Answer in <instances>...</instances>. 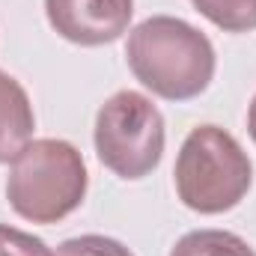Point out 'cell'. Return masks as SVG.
I'll return each instance as SVG.
<instances>
[{
  "label": "cell",
  "mask_w": 256,
  "mask_h": 256,
  "mask_svg": "<svg viewBox=\"0 0 256 256\" xmlns=\"http://www.w3.org/2000/svg\"><path fill=\"white\" fill-rule=\"evenodd\" d=\"M126 60L134 78L167 102H188L208 90L218 57L202 30L173 15L140 21L126 42Z\"/></svg>",
  "instance_id": "1"
},
{
  "label": "cell",
  "mask_w": 256,
  "mask_h": 256,
  "mask_svg": "<svg viewBox=\"0 0 256 256\" xmlns=\"http://www.w3.org/2000/svg\"><path fill=\"white\" fill-rule=\"evenodd\" d=\"M84 155L57 137L30 140L9 167L6 200L18 218L30 224H57L68 218L86 196Z\"/></svg>",
  "instance_id": "2"
},
{
  "label": "cell",
  "mask_w": 256,
  "mask_h": 256,
  "mask_svg": "<svg viewBox=\"0 0 256 256\" xmlns=\"http://www.w3.org/2000/svg\"><path fill=\"white\" fill-rule=\"evenodd\" d=\"M176 194L200 214L236 208L254 182V164L242 143L220 126H196L185 137L176 167Z\"/></svg>",
  "instance_id": "3"
},
{
  "label": "cell",
  "mask_w": 256,
  "mask_h": 256,
  "mask_svg": "<svg viewBox=\"0 0 256 256\" xmlns=\"http://www.w3.org/2000/svg\"><path fill=\"white\" fill-rule=\"evenodd\" d=\"M96 155L120 179L137 182L149 176L164 155V116L149 96L120 90L96 114Z\"/></svg>",
  "instance_id": "4"
},
{
  "label": "cell",
  "mask_w": 256,
  "mask_h": 256,
  "mask_svg": "<svg viewBox=\"0 0 256 256\" xmlns=\"http://www.w3.org/2000/svg\"><path fill=\"white\" fill-rule=\"evenodd\" d=\"M45 15L66 42L98 48L116 42L128 30L134 0H45Z\"/></svg>",
  "instance_id": "5"
},
{
  "label": "cell",
  "mask_w": 256,
  "mask_h": 256,
  "mask_svg": "<svg viewBox=\"0 0 256 256\" xmlns=\"http://www.w3.org/2000/svg\"><path fill=\"white\" fill-rule=\"evenodd\" d=\"M36 128V114L27 90L0 68V164L18 158V152L30 143Z\"/></svg>",
  "instance_id": "6"
},
{
  "label": "cell",
  "mask_w": 256,
  "mask_h": 256,
  "mask_svg": "<svg viewBox=\"0 0 256 256\" xmlns=\"http://www.w3.org/2000/svg\"><path fill=\"white\" fill-rule=\"evenodd\" d=\"M170 256H256V250L230 230H194L173 244Z\"/></svg>",
  "instance_id": "7"
},
{
  "label": "cell",
  "mask_w": 256,
  "mask_h": 256,
  "mask_svg": "<svg viewBox=\"0 0 256 256\" xmlns=\"http://www.w3.org/2000/svg\"><path fill=\"white\" fill-rule=\"evenodd\" d=\"M194 9L226 33L256 30V0H191Z\"/></svg>",
  "instance_id": "8"
},
{
  "label": "cell",
  "mask_w": 256,
  "mask_h": 256,
  "mask_svg": "<svg viewBox=\"0 0 256 256\" xmlns=\"http://www.w3.org/2000/svg\"><path fill=\"white\" fill-rule=\"evenodd\" d=\"M54 256H134V254L116 238L90 232V236H78V238L63 242Z\"/></svg>",
  "instance_id": "9"
},
{
  "label": "cell",
  "mask_w": 256,
  "mask_h": 256,
  "mask_svg": "<svg viewBox=\"0 0 256 256\" xmlns=\"http://www.w3.org/2000/svg\"><path fill=\"white\" fill-rule=\"evenodd\" d=\"M0 256H54V254L39 236L24 232V230L9 226V224H0Z\"/></svg>",
  "instance_id": "10"
},
{
  "label": "cell",
  "mask_w": 256,
  "mask_h": 256,
  "mask_svg": "<svg viewBox=\"0 0 256 256\" xmlns=\"http://www.w3.org/2000/svg\"><path fill=\"white\" fill-rule=\"evenodd\" d=\"M248 131H250V137H254V143H256V96H254V102H250V108H248Z\"/></svg>",
  "instance_id": "11"
}]
</instances>
